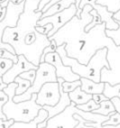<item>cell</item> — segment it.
I'll list each match as a JSON object with an SVG mask.
<instances>
[{
	"mask_svg": "<svg viewBox=\"0 0 120 128\" xmlns=\"http://www.w3.org/2000/svg\"><path fill=\"white\" fill-rule=\"evenodd\" d=\"M50 1H51V0H41L40 4H39V6H38V9H37L36 11H37V12H42L43 9H44V7H45Z\"/></svg>",
	"mask_w": 120,
	"mask_h": 128,
	"instance_id": "836d02e7",
	"label": "cell"
},
{
	"mask_svg": "<svg viewBox=\"0 0 120 128\" xmlns=\"http://www.w3.org/2000/svg\"><path fill=\"white\" fill-rule=\"evenodd\" d=\"M77 12H78L77 6H76V4H73L69 8H67L64 11L59 12V13L53 15V16L41 18L39 20L37 26H43V25H46V24H52L53 25V29L48 34V37L50 38L54 34H56L65 24H67L70 20H72L77 15Z\"/></svg>",
	"mask_w": 120,
	"mask_h": 128,
	"instance_id": "8992f818",
	"label": "cell"
},
{
	"mask_svg": "<svg viewBox=\"0 0 120 128\" xmlns=\"http://www.w3.org/2000/svg\"><path fill=\"white\" fill-rule=\"evenodd\" d=\"M0 55H1V58L9 59V60L13 61V62H14V64H16V63L18 62V55L12 54V53H10L9 51H7V50H5V49H1Z\"/></svg>",
	"mask_w": 120,
	"mask_h": 128,
	"instance_id": "484cf974",
	"label": "cell"
},
{
	"mask_svg": "<svg viewBox=\"0 0 120 128\" xmlns=\"http://www.w3.org/2000/svg\"><path fill=\"white\" fill-rule=\"evenodd\" d=\"M62 61L63 64L66 66H70L73 70V72L77 75H79L81 78H86L89 80H92L96 83L101 82V71L103 68H110L109 63L107 61V53L108 50L106 48L100 49L97 51V53L91 58L89 63L87 65L80 64L76 59L70 58L67 55V52L65 50V45L59 46L56 51Z\"/></svg>",
	"mask_w": 120,
	"mask_h": 128,
	"instance_id": "3957f363",
	"label": "cell"
},
{
	"mask_svg": "<svg viewBox=\"0 0 120 128\" xmlns=\"http://www.w3.org/2000/svg\"><path fill=\"white\" fill-rule=\"evenodd\" d=\"M62 87H63V91L66 93H70L73 92L75 89H77L78 87H81V81H74V82H67L64 81L62 83Z\"/></svg>",
	"mask_w": 120,
	"mask_h": 128,
	"instance_id": "7402d4cb",
	"label": "cell"
},
{
	"mask_svg": "<svg viewBox=\"0 0 120 128\" xmlns=\"http://www.w3.org/2000/svg\"><path fill=\"white\" fill-rule=\"evenodd\" d=\"M91 15L93 16V20H92V22H91L89 25H87V26H86L85 31H89L90 29H92V28H93V27H95L96 25L102 24L101 17H100V15L98 14V12H97L95 9H93V10L91 11Z\"/></svg>",
	"mask_w": 120,
	"mask_h": 128,
	"instance_id": "cb8c5ba5",
	"label": "cell"
},
{
	"mask_svg": "<svg viewBox=\"0 0 120 128\" xmlns=\"http://www.w3.org/2000/svg\"><path fill=\"white\" fill-rule=\"evenodd\" d=\"M106 35L108 37H110L114 43L117 45V46H120V26H119V29L118 30H106Z\"/></svg>",
	"mask_w": 120,
	"mask_h": 128,
	"instance_id": "d4e9b609",
	"label": "cell"
},
{
	"mask_svg": "<svg viewBox=\"0 0 120 128\" xmlns=\"http://www.w3.org/2000/svg\"><path fill=\"white\" fill-rule=\"evenodd\" d=\"M103 128H120V125H117V126H103Z\"/></svg>",
	"mask_w": 120,
	"mask_h": 128,
	"instance_id": "f35d334b",
	"label": "cell"
},
{
	"mask_svg": "<svg viewBox=\"0 0 120 128\" xmlns=\"http://www.w3.org/2000/svg\"><path fill=\"white\" fill-rule=\"evenodd\" d=\"M15 123L14 120H1L0 119V128H10Z\"/></svg>",
	"mask_w": 120,
	"mask_h": 128,
	"instance_id": "1f68e13d",
	"label": "cell"
},
{
	"mask_svg": "<svg viewBox=\"0 0 120 128\" xmlns=\"http://www.w3.org/2000/svg\"><path fill=\"white\" fill-rule=\"evenodd\" d=\"M120 125V113L114 112L109 115V120L103 123V126H117Z\"/></svg>",
	"mask_w": 120,
	"mask_h": 128,
	"instance_id": "603a6c76",
	"label": "cell"
},
{
	"mask_svg": "<svg viewBox=\"0 0 120 128\" xmlns=\"http://www.w3.org/2000/svg\"><path fill=\"white\" fill-rule=\"evenodd\" d=\"M49 118V113L44 109L42 108L40 111H39V114L38 116L31 122L29 123H21V122H15L10 128H38V125L40 123H42L43 121L47 120Z\"/></svg>",
	"mask_w": 120,
	"mask_h": 128,
	"instance_id": "4fadbf2b",
	"label": "cell"
},
{
	"mask_svg": "<svg viewBox=\"0 0 120 128\" xmlns=\"http://www.w3.org/2000/svg\"><path fill=\"white\" fill-rule=\"evenodd\" d=\"M50 82H58V77L56 74V69L53 65L43 62L40 63L37 71H36V78L32 86L22 95H16L14 97V102L20 103L24 101H28L32 98L33 94H38L41 88Z\"/></svg>",
	"mask_w": 120,
	"mask_h": 128,
	"instance_id": "5b68a950",
	"label": "cell"
},
{
	"mask_svg": "<svg viewBox=\"0 0 120 128\" xmlns=\"http://www.w3.org/2000/svg\"><path fill=\"white\" fill-rule=\"evenodd\" d=\"M61 98L60 88L58 82H50L46 83L39 93L37 94V104L44 107V106H51L54 107L58 104Z\"/></svg>",
	"mask_w": 120,
	"mask_h": 128,
	"instance_id": "ba28073f",
	"label": "cell"
},
{
	"mask_svg": "<svg viewBox=\"0 0 120 128\" xmlns=\"http://www.w3.org/2000/svg\"><path fill=\"white\" fill-rule=\"evenodd\" d=\"M103 94L108 99H110V100L112 98H115V97H117V98L120 99V84L111 86L110 84L105 83V89H104Z\"/></svg>",
	"mask_w": 120,
	"mask_h": 128,
	"instance_id": "ac0fdd59",
	"label": "cell"
},
{
	"mask_svg": "<svg viewBox=\"0 0 120 128\" xmlns=\"http://www.w3.org/2000/svg\"><path fill=\"white\" fill-rule=\"evenodd\" d=\"M7 86H8V84H6V83H4L1 79H0V91H3L5 88H7Z\"/></svg>",
	"mask_w": 120,
	"mask_h": 128,
	"instance_id": "8d00e7d4",
	"label": "cell"
},
{
	"mask_svg": "<svg viewBox=\"0 0 120 128\" xmlns=\"http://www.w3.org/2000/svg\"><path fill=\"white\" fill-rule=\"evenodd\" d=\"M8 101H9V96L4 91H0V109H2Z\"/></svg>",
	"mask_w": 120,
	"mask_h": 128,
	"instance_id": "f1b7e54d",
	"label": "cell"
},
{
	"mask_svg": "<svg viewBox=\"0 0 120 128\" xmlns=\"http://www.w3.org/2000/svg\"><path fill=\"white\" fill-rule=\"evenodd\" d=\"M38 66H35L33 63H31L30 61H28L25 56L23 55H19L18 56V62L16 64L13 65V67L2 77H0V79L6 83V84H10L15 82V79L20 76L22 73L30 71V70H37Z\"/></svg>",
	"mask_w": 120,
	"mask_h": 128,
	"instance_id": "8fae6325",
	"label": "cell"
},
{
	"mask_svg": "<svg viewBox=\"0 0 120 128\" xmlns=\"http://www.w3.org/2000/svg\"><path fill=\"white\" fill-rule=\"evenodd\" d=\"M81 0H76V6L77 8L80 5ZM97 3L103 6H106L108 10L112 13H116L120 11V0H97Z\"/></svg>",
	"mask_w": 120,
	"mask_h": 128,
	"instance_id": "2e32d148",
	"label": "cell"
},
{
	"mask_svg": "<svg viewBox=\"0 0 120 128\" xmlns=\"http://www.w3.org/2000/svg\"><path fill=\"white\" fill-rule=\"evenodd\" d=\"M45 62L53 65L56 69V74L58 78H62L67 82H74L81 79V77L75 74L70 66H66L63 64V61L60 55L57 52H52L46 55Z\"/></svg>",
	"mask_w": 120,
	"mask_h": 128,
	"instance_id": "9c48e42d",
	"label": "cell"
},
{
	"mask_svg": "<svg viewBox=\"0 0 120 128\" xmlns=\"http://www.w3.org/2000/svg\"><path fill=\"white\" fill-rule=\"evenodd\" d=\"M7 13V8H0V21L4 20Z\"/></svg>",
	"mask_w": 120,
	"mask_h": 128,
	"instance_id": "d590c367",
	"label": "cell"
},
{
	"mask_svg": "<svg viewBox=\"0 0 120 128\" xmlns=\"http://www.w3.org/2000/svg\"><path fill=\"white\" fill-rule=\"evenodd\" d=\"M111 101L113 102V104H114V106H115L116 112L120 113V99H119V98H117V97H115V98H112V99H111Z\"/></svg>",
	"mask_w": 120,
	"mask_h": 128,
	"instance_id": "d6a6232c",
	"label": "cell"
},
{
	"mask_svg": "<svg viewBox=\"0 0 120 128\" xmlns=\"http://www.w3.org/2000/svg\"><path fill=\"white\" fill-rule=\"evenodd\" d=\"M113 18H114L116 21H119V22H120V11L114 13V14H113Z\"/></svg>",
	"mask_w": 120,
	"mask_h": 128,
	"instance_id": "74e56055",
	"label": "cell"
},
{
	"mask_svg": "<svg viewBox=\"0 0 120 128\" xmlns=\"http://www.w3.org/2000/svg\"><path fill=\"white\" fill-rule=\"evenodd\" d=\"M25 3H26V0L20 4H15L9 1L6 7L7 8L6 16L4 20L0 21V38L3 35L6 28H14L17 26L20 16L25 10Z\"/></svg>",
	"mask_w": 120,
	"mask_h": 128,
	"instance_id": "30bf717a",
	"label": "cell"
},
{
	"mask_svg": "<svg viewBox=\"0 0 120 128\" xmlns=\"http://www.w3.org/2000/svg\"><path fill=\"white\" fill-rule=\"evenodd\" d=\"M86 5L92 6L93 9H95V10L98 12V14H99L100 17H101L102 23H104L105 26H106V30H113V31H115V30H118V29H119L120 22H119V21H116V20L113 18V14H114V13L110 12L106 6H103V5L98 4V3H97V0H81L80 5H79V7H78L77 15H76L77 17H80L83 8H84Z\"/></svg>",
	"mask_w": 120,
	"mask_h": 128,
	"instance_id": "52a82bcc",
	"label": "cell"
},
{
	"mask_svg": "<svg viewBox=\"0 0 120 128\" xmlns=\"http://www.w3.org/2000/svg\"><path fill=\"white\" fill-rule=\"evenodd\" d=\"M92 10V6L86 5L80 17L75 16L49 40H54L58 47L65 45L68 57L76 59L83 65H87L97 51L106 48L108 50L107 61L110 68L102 69L101 82L114 86L120 84V46H117L106 35L104 23L85 31L86 26L93 20Z\"/></svg>",
	"mask_w": 120,
	"mask_h": 128,
	"instance_id": "6da1fadb",
	"label": "cell"
},
{
	"mask_svg": "<svg viewBox=\"0 0 120 128\" xmlns=\"http://www.w3.org/2000/svg\"><path fill=\"white\" fill-rule=\"evenodd\" d=\"M36 31H38L39 33L41 34H44V35H47L51 32V30L53 29V25L52 24H46V25H43V26H36Z\"/></svg>",
	"mask_w": 120,
	"mask_h": 128,
	"instance_id": "83f0119b",
	"label": "cell"
},
{
	"mask_svg": "<svg viewBox=\"0 0 120 128\" xmlns=\"http://www.w3.org/2000/svg\"><path fill=\"white\" fill-rule=\"evenodd\" d=\"M60 1H61V0H51V1H50V2H49V3L44 7V9H43V11H42V12H43V13H44V12H46L49 8H51L53 5L57 4V3H58V2H60Z\"/></svg>",
	"mask_w": 120,
	"mask_h": 128,
	"instance_id": "e575fe53",
	"label": "cell"
},
{
	"mask_svg": "<svg viewBox=\"0 0 120 128\" xmlns=\"http://www.w3.org/2000/svg\"><path fill=\"white\" fill-rule=\"evenodd\" d=\"M15 82L18 84V87L16 89V95H22V94H24L32 86V83L30 81L25 80V79L21 78L20 76H18L15 79Z\"/></svg>",
	"mask_w": 120,
	"mask_h": 128,
	"instance_id": "d6986e66",
	"label": "cell"
},
{
	"mask_svg": "<svg viewBox=\"0 0 120 128\" xmlns=\"http://www.w3.org/2000/svg\"><path fill=\"white\" fill-rule=\"evenodd\" d=\"M100 107V104H97L93 99L90 100L89 102L83 104V105H78L77 108L84 111V112H94L95 110H97Z\"/></svg>",
	"mask_w": 120,
	"mask_h": 128,
	"instance_id": "ffe728a7",
	"label": "cell"
},
{
	"mask_svg": "<svg viewBox=\"0 0 120 128\" xmlns=\"http://www.w3.org/2000/svg\"><path fill=\"white\" fill-rule=\"evenodd\" d=\"M80 81H81V89L88 94L95 95V94H102L104 92L105 83H103V82L96 83V82L86 79V78H81Z\"/></svg>",
	"mask_w": 120,
	"mask_h": 128,
	"instance_id": "7c38bea8",
	"label": "cell"
},
{
	"mask_svg": "<svg viewBox=\"0 0 120 128\" xmlns=\"http://www.w3.org/2000/svg\"><path fill=\"white\" fill-rule=\"evenodd\" d=\"M78 114L83 119L97 123L103 126V123L109 120V116H103L100 114H96L94 112H84L77 108L75 103H71L69 107H67L62 113L47 119V127L46 128H75L79 121L75 119L74 115Z\"/></svg>",
	"mask_w": 120,
	"mask_h": 128,
	"instance_id": "277c9868",
	"label": "cell"
},
{
	"mask_svg": "<svg viewBox=\"0 0 120 128\" xmlns=\"http://www.w3.org/2000/svg\"><path fill=\"white\" fill-rule=\"evenodd\" d=\"M0 47H1V49H5V50L9 51L10 53L17 55V54H16V51H15V49H14V47H13L11 44H9V43H5V42H2V41H1Z\"/></svg>",
	"mask_w": 120,
	"mask_h": 128,
	"instance_id": "f546056e",
	"label": "cell"
},
{
	"mask_svg": "<svg viewBox=\"0 0 120 128\" xmlns=\"http://www.w3.org/2000/svg\"><path fill=\"white\" fill-rule=\"evenodd\" d=\"M92 99H93L97 104H101L102 102L109 100L103 93H102V94H95V95H93V98H92Z\"/></svg>",
	"mask_w": 120,
	"mask_h": 128,
	"instance_id": "4dcf8cb0",
	"label": "cell"
},
{
	"mask_svg": "<svg viewBox=\"0 0 120 128\" xmlns=\"http://www.w3.org/2000/svg\"><path fill=\"white\" fill-rule=\"evenodd\" d=\"M73 4H76V0H61L60 2H58L57 4L53 5L51 8H49L46 12L43 13V17H49V16H53L59 12L64 11L65 9L69 8L70 6H72Z\"/></svg>",
	"mask_w": 120,
	"mask_h": 128,
	"instance_id": "9a60e30c",
	"label": "cell"
},
{
	"mask_svg": "<svg viewBox=\"0 0 120 128\" xmlns=\"http://www.w3.org/2000/svg\"><path fill=\"white\" fill-rule=\"evenodd\" d=\"M36 71L37 70H30V71H27V72H24L20 75L21 78L25 79V80H28L30 81L32 84L34 83L35 81V78H36Z\"/></svg>",
	"mask_w": 120,
	"mask_h": 128,
	"instance_id": "4316f807",
	"label": "cell"
},
{
	"mask_svg": "<svg viewBox=\"0 0 120 128\" xmlns=\"http://www.w3.org/2000/svg\"><path fill=\"white\" fill-rule=\"evenodd\" d=\"M69 97H70L71 102L75 103L76 106H78V105H83V104L89 102L90 100H92L93 95L84 92L81 89V87H78L73 92H70L69 93Z\"/></svg>",
	"mask_w": 120,
	"mask_h": 128,
	"instance_id": "5bb4252c",
	"label": "cell"
},
{
	"mask_svg": "<svg viewBox=\"0 0 120 128\" xmlns=\"http://www.w3.org/2000/svg\"><path fill=\"white\" fill-rule=\"evenodd\" d=\"M116 112V109H115V106L113 104V102L109 99L107 101H104L100 104V107L94 111V113L96 114H100V115H103V116H109L110 114Z\"/></svg>",
	"mask_w": 120,
	"mask_h": 128,
	"instance_id": "e0dca14e",
	"label": "cell"
},
{
	"mask_svg": "<svg viewBox=\"0 0 120 128\" xmlns=\"http://www.w3.org/2000/svg\"><path fill=\"white\" fill-rule=\"evenodd\" d=\"M0 64H1V71H0V77H2L3 75H5L14 65V62L6 59V58H1L0 59Z\"/></svg>",
	"mask_w": 120,
	"mask_h": 128,
	"instance_id": "44dd1931",
	"label": "cell"
},
{
	"mask_svg": "<svg viewBox=\"0 0 120 128\" xmlns=\"http://www.w3.org/2000/svg\"><path fill=\"white\" fill-rule=\"evenodd\" d=\"M18 87V84L16 82L8 84L7 88H5L3 91L9 96V101L4 105L0 111H2L8 120H14L15 122H21V123H29L33 121L39 114V111L43 108L42 106L38 105L37 100V94H33L32 98L28 101L16 103L14 102V97L16 96V89Z\"/></svg>",
	"mask_w": 120,
	"mask_h": 128,
	"instance_id": "7a4b0ae2",
	"label": "cell"
}]
</instances>
